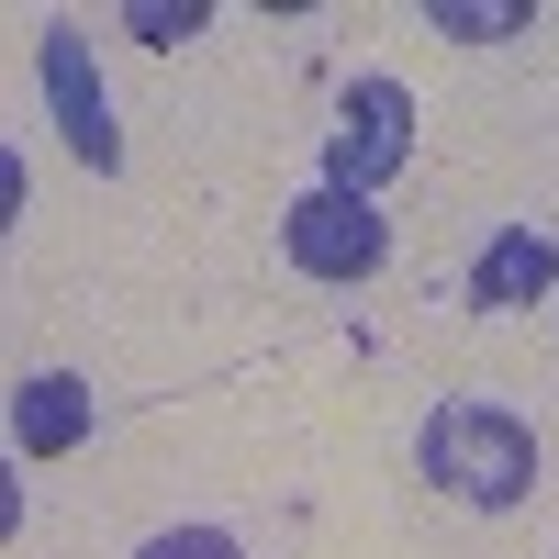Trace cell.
I'll return each mask as SVG.
<instances>
[{
  "mask_svg": "<svg viewBox=\"0 0 559 559\" xmlns=\"http://www.w3.org/2000/svg\"><path fill=\"white\" fill-rule=\"evenodd\" d=\"M123 34H146V45H179V34H202V0H123Z\"/></svg>",
  "mask_w": 559,
  "mask_h": 559,
  "instance_id": "cell-8",
  "label": "cell"
},
{
  "mask_svg": "<svg viewBox=\"0 0 559 559\" xmlns=\"http://www.w3.org/2000/svg\"><path fill=\"white\" fill-rule=\"evenodd\" d=\"M537 292H559V247L537 236V224H503V236L471 258V313H515Z\"/></svg>",
  "mask_w": 559,
  "mask_h": 559,
  "instance_id": "cell-5",
  "label": "cell"
},
{
  "mask_svg": "<svg viewBox=\"0 0 559 559\" xmlns=\"http://www.w3.org/2000/svg\"><path fill=\"white\" fill-rule=\"evenodd\" d=\"M12 224H23V157L0 146V236H12Z\"/></svg>",
  "mask_w": 559,
  "mask_h": 559,
  "instance_id": "cell-10",
  "label": "cell"
},
{
  "mask_svg": "<svg viewBox=\"0 0 559 559\" xmlns=\"http://www.w3.org/2000/svg\"><path fill=\"white\" fill-rule=\"evenodd\" d=\"M134 559H247V548L224 537V526H168V537H146Z\"/></svg>",
  "mask_w": 559,
  "mask_h": 559,
  "instance_id": "cell-9",
  "label": "cell"
},
{
  "mask_svg": "<svg viewBox=\"0 0 559 559\" xmlns=\"http://www.w3.org/2000/svg\"><path fill=\"white\" fill-rule=\"evenodd\" d=\"M426 23L459 34V45H492V34H526V0H437Z\"/></svg>",
  "mask_w": 559,
  "mask_h": 559,
  "instance_id": "cell-7",
  "label": "cell"
},
{
  "mask_svg": "<svg viewBox=\"0 0 559 559\" xmlns=\"http://www.w3.org/2000/svg\"><path fill=\"white\" fill-rule=\"evenodd\" d=\"M280 247H292V269L302 280H336V292H358V280H381V258H392V224H381V202H347V191H313L280 213Z\"/></svg>",
  "mask_w": 559,
  "mask_h": 559,
  "instance_id": "cell-3",
  "label": "cell"
},
{
  "mask_svg": "<svg viewBox=\"0 0 559 559\" xmlns=\"http://www.w3.org/2000/svg\"><path fill=\"white\" fill-rule=\"evenodd\" d=\"M12 537H23V481L0 471V548H12Z\"/></svg>",
  "mask_w": 559,
  "mask_h": 559,
  "instance_id": "cell-11",
  "label": "cell"
},
{
  "mask_svg": "<svg viewBox=\"0 0 559 559\" xmlns=\"http://www.w3.org/2000/svg\"><path fill=\"white\" fill-rule=\"evenodd\" d=\"M12 448H23V459L90 448V381H79V369H34V381L12 392Z\"/></svg>",
  "mask_w": 559,
  "mask_h": 559,
  "instance_id": "cell-6",
  "label": "cell"
},
{
  "mask_svg": "<svg viewBox=\"0 0 559 559\" xmlns=\"http://www.w3.org/2000/svg\"><path fill=\"white\" fill-rule=\"evenodd\" d=\"M414 459H426V481L481 503V515H503V503L537 492V426L503 403H437L426 426H414Z\"/></svg>",
  "mask_w": 559,
  "mask_h": 559,
  "instance_id": "cell-1",
  "label": "cell"
},
{
  "mask_svg": "<svg viewBox=\"0 0 559 559\" xmlns=\"http://www.w3.org/2000/svg\"><path fill=\"white\" fill-rule=\"evenodd\" d=\"M414 157V90L403 79H358L336 102V134H324V191L381 202V179Z\"/></svg>",
  "mask_w": 559,
  "mask_h": 559,
  "instance_id": "cell-2",
  "label": "cell"
},
{
  "mask_svg": "<svg viewBox=\"0 0 559 559\" xmlns=\"http://www.w3.org/2000/svg\"><path fill=\"white\" fill-rule=\"evenodd\" d=\"M45 102H57V134L79 146V168H123V134H112V102H102V68H90V34L79 23H45Z\"/></svg>",
  "mask_w": 559,
  "mask_h": 559,
  "instance_id": "cell-4",
  "label": "cell"
}]
</instances>
